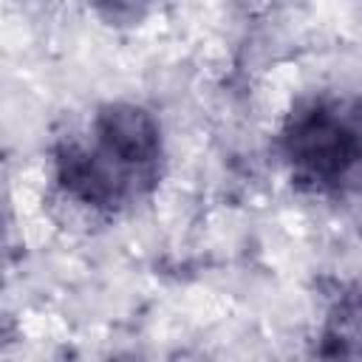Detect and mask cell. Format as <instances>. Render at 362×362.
Wrapping results in <instances>:
<instances>
[{
    "label": "cell",
    "mask_w": 362,
    "mask_h": 362,
    "mask_svg": "<svg viewBox=\"0 0 362 362\" xmlns=\"http://www.w3.org/2000/svg\"><path fill=\"white\" fill-rule=\"evenodd\" d=\"M156 0H90L93 11L107 25H139Z\"/></svg>",
    "instance_id": "277c9868"
},
{
    "label": "cell",
    "mask_w": 362,
    "mask_h": 362,
    "mask_svg": "<svg viewBox=\"0 0 362 362\" xmlns=\"http://www.w3.org/2000/svg\"><path fill=\"white\" fill-rule=\"evenodd\" d=\"M322 356H362V286L345 291L322 328Z\"/></svg>",
    "instance_id": "3957f363"
},
{
    "label": "cell",
    "mask_w": 362,
    "mask_h": 362,
    "mask_svg": "<svg viewBox=\"0 0 362 362\" xmlns=\"http://www.w3.org/2000/svg\"><path fill=\"white\" fill-rule=\"evenodd\" d=\"M280 156L297 187L362 198V96L320 93L294 105L280 130Z\"/></svg>",
    "instance_id": "7a4b0ae2"
},
{
    "label": "cell",
    "mask_w": 362,
    "mask_h": 362,
    "mask_svg": "<svg viewBox=\"0 0 362 362\" xmlns=\"http://www.w3.org/2000/svg\"><path fill=\"white\" fill-rule=\"evenodd\" d=\"M158 119L133 102H107L54 150V184L62 198L93 215H119L144 201L161 178Z\"/></svg>",
    "instance_id": "6da1fadb"
}]
</instances>
